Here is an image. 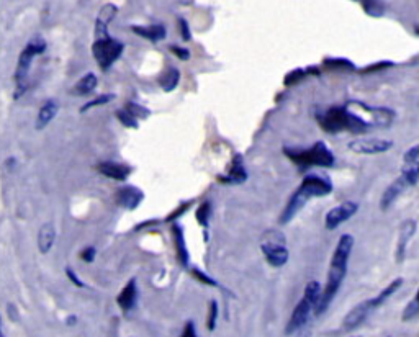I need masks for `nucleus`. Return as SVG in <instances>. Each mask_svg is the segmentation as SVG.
Masks as SVG:
<instances>
[{
  "label": "nucleus",
  "instance_id": "1",
  "mask_svg": "<svg viewBox=\"0 0 419 337\" xmlns=\"http://www.w3.org/2000/svg\"><path fill=\"white\" fill-rule=\"evenodd\" d=\"M354 249V238L351 234H343L336 244V249L331 257L329 270H327V278H326V287L325 290H321V298L318 303L314 314L321 316L323 313L329 308V305L333 303L334 296L338 295L340 285H343L344 278L347 274V264L349 257H351Z\"/></svg>",
  "mask_w": 419,
  "mask_h": 337
},
{
  "label": "nucleus",
  "instance_id": "2",
  "mask_svg": "<svg viewBox=\"0 0 419 337\" xmlns=\"http://www.w3.org/2000/svg\"><path fill=\"white\" fill-rule=\"evenodd\" d=\"M331 192H333V182L329 178L320 174H308L294 192V195L290 196V200L287 201V207L280 216V225H287L294 220L295 214L308 203L309 198L326 196Z\"/></svg>",
  "mask_w": 419,
  "mask_h": 337
},
{
  "label": "nucleus",
  "instance_id": "3",
  "mask_svg": "<svg viewBox=\"0 0 419 337\" xmlns=\"http://www.w3.org/2000/svg\"><path fill=\"white\" fill-rule=\"evenodd\" d=\"M320 125L327 133H340V131H349V133L360 134L365 133L370 128L369 121L357 115L354 110H349L347 107H331L325 113L318 115Z\"/></svg>",
  "mask_w": 419,
  "mask_h": 337
},
{
  "label": "nucleus",
  "instance_id": "4",
  "mask_svg": "<svg viewBox=\"0 0 419 337\" xmlns=\"http://www.w3.org/2000/svg\"><path fill=\"white\" fill-rule=\"evenodd\" d=\"M321 290H323L321 285L318 282H314V280L307 283L303 296H301V300L296 303L294 313H292V316L288 319L285 326L287 336L295 334V332H298L300 329H303V327L307 326L309 316H311V313H314L318 303H320Z\"/></svg>",
  "mask_w": 419,
  "mask_h": 337
},
{
  "label": "nucleus",
  "instance_id": "5",
  "mask_svg": "<svg viewBox=\"0 0 419 337\" xmlns=\"http://www.w3.org/2000/svg\"><path fill=\"white\" fill-rule=\"evenodd\" d=\"M285 156L290 157L301 169L307 167H331L334 164V154L323 141L314 143L309 150H288L285 147Z\"/></svg>",
  "mask_w": 419,
  "mask_h": 337
},
{
  "label": "nucleus",
  "instance_id": "6",
  "mask_svg": "<svg viewBox=\"0 0 419 337\" xmlns=\"http://www.w3.org/2000/svg\"><path fill=\"white\" fill-rule=\"evenodd\" d=\"M46 51V41L41 37H34L28 41V45L25 46V50L21 51L19 63H17V71H15V99H19L20 95H23L26 89V79H28L30 68H32L34 56L43 54Z\"/></svg>",
  "mask_w": 419,
  "mask_h": 337
},
{
  "label": "nucleus",
  "instance_id": "7",
  "mask_svg": "<svg viewBox=\"0 0 419 337\" xmlns=\"http://www.w3.org/2000/svg\"><path fill=\"white\" fill-rule=\"evenodd\" d=\"M260 249L267 264L275 267V269L285 265L288 262V257H290V252H288L287 249L285 234L278 229H270L264 234L260 243Z\"/></svg>",
  "mask_w": 419,
  "mask_h": 337
},
{
  "label": "nucleus",
  "instance_id": "8",
  "mask_svg": "<svg viewBox=\"0 0 419 337\" xmlns=\"http://www.w3.org/2000/svg\"><path fill=\"white\" fill-rule=\"evenodd\" d=\"M123 43L118 41V39L112 37H105L95 39V43L92 45V52H94V58L97 61L102 71H108L113 64L120 59V56L123 54Z\"/></svg>",
  "mask_w": 419,
  "mask_h": 337
},
{
  "label": "nucleus",
  "instance_id": "9",
  "mask_svg": "<svg viewBox=\"0 0 419 337\" xmlns=\"http://www.w3.org/2000/svg\"><path fill=\"white\" fill-rule=\"evenodd\" d=\"M391 147H393V141L383 138H359L349 143V150L356 152V154H364V156L382 154V152L390 151Z\"/></svg>",
  "mask_w": 419,
  "mask_h": 337
},
{
  "label": "nucleus",
  "instance_id": "10",
  "mask_svg": "<svg viewBox=\"0 0 419 337\" xmlns=\"http://www.w3.org/2000/svg\"><path fill=\"white\" fill-rule=\"evenodd\" d=\"M375 309H377V306H375L374 300H365L362 301V303L356 305L346 314V318H344L343 321V331L344 332H352L354 329H357V327L362 326L365 323V319L372 314Z\"/></svg>",
  "mask_w": 419,
  "mask_h": 337
},
{
  "label": "nucleus",
  "instance_id": "11",
  "mask_svg": "<svg viewBox=\"0 0 419 337\" xmlns=\"http://www.w3.org/2000/svg\"><path fill=\"white\" fill-rule=\"evenodd\" d=\"M357 210H359V205H357L356 201H351V200L343 201V203L338 205V207L331 208L325 218L326 229L334 231L336 227L344 225V223H346L347 220H351L354 214L357 213Z\"/></svg>",
  "mask_w": 419,
  "mask_h": 337
},
{
  "label": "nucleus",
  "instance_id": "12",
  "mask_svg": "<svg viewBox=\"0 0 419 337\" xmlns=\"http://www.w3.org/2000/svg\"><path fill=\"white\" fill-rule=\"evenodd\" d=\"M418 223L416 220H405L400 225V233H398V244H396V262L401 264L406 259V251H408L409 243H411L413 236L416 234Z\"/></svg>",
  "mask_w": 419,
  "mask_h": 337
},
{
  "label": "nucleus",
  "instance_id": "13",
  "mask_svg": "<svg viewBox=\"0 0 419 337\" xmlns=\"http://www.w3.org/2000/svg\"><path fill=\"white\" fill-rule=\"evenodd\" d=\"M144 198V194L138 187L126 185L116 192V203L125 210H136Z\"/></svg>",
  "mask_w": 419,
  "mask_h": 337
},
{
  "label": "nucleus",
  "instance_id": "14",
  "mask_svg": "<svg viewBox=\"0 0 419 337\" xmlns=\"http://www.w3.org/2000/svg\"><path fill=\"white\" fill-rule=\"evenodd\" d=\"M118 13V7L113 6V3H107L100 8L97 21H95V39L110 37L108 34V25L112 23V20L115 19Z\"/></svg>",
  "mask_w": 419,
  "mask_h": 337
},
{
  "label": "nucleus",
  "instance_id": "15",
  "mask_svg": "<svg viewBox=\"0 0 419 337\" xmlns=\"http://www.w3.org/2000/svg\"><path fill=\"white\" fill-rule=\"evenodd\" d=\"M97 170L105 177L113 178V181H120L123 182L126 178L131 175V169L130 165L120 164V163H113V161H105V163H100L97 165Z\"/></svg>",
  "mask_w": 419,
  "mask_h": 337
},
{
  "label": "nucleus",
  "instance_id": "16",
  "mask_svg": "<svg viewBox=\"0 0 419 337\" xmlns=\"http://www.w3.org/2000/svg\"><path fill=\"white\" fill-rule=\"evenodd\" d=\"M116 303L120 306L121 309H123L125 313L131 312V309H134V306L138 303V285H136V280L131 278L128 283L123 287V290L120 292V295L116 296Z\"/></svg>",
  "mask_w": 419,
  "mask_h": 337
},
{
  "label": "nucleus",
  "instance_id": "17",
  "mask_svg": "<svg viewBox=\"0 0 419 337\" xmlns=\"http://www.w3.org/2000/svg\"><path fill=\"white\" fill-rule=\"evenodd\" d=\"M406 188H408V183H406L405 178L400 175V177L396 178V181H393L390 185L387 187V190L383 192L382 200H380V208H382L383 212L390 208L391 205L398 200V196L403 194Z\"/></svg>",
  "mask_w": 419,
  "mask_h": 337
},
{
  "label": "nucleus",
  "instance_id": "18",
  "mask_svg": "<svg viewBox=\"0 0 419 337\" xmlns=\"http://www.w3.org/2000/svg\"><path fill=\"white\" fill-rule=\"evenodd\" d=\"M247 181V170L244 167L243 157L236 156L233 159V164L228 172H226L223 177H220V182L223 183H231V185H239V183H244Z\"/></svg>",
  "mask_w": 419,
  "mask_h": 337
},
{
  "label": "nucleus",
  "instance_id": "19",
  "mask_svg": "<svg viewBox=\"0 0 419 337\" xmlns=\"http://www.w3.org/2000/svg\"><path fill=\"white\" fill-rule=\"evenodd\" d=\"M59 112V105L56 100H46L45 103L41 105V108H39L38 116H37V130H43L46 128L48 125L51 123L52 120H54V116L58 115Z\"/></svg>",
  "mask_w": 419,
  "mask_h": 337
},
{
  "label": "nucleus",
  "instance_id": "20",
  "mask_svg": "<svg viewBox=\"0 0 419 337\" xmlns=\"http://www.w3.org/2000/svg\"><path fill=\"white\" fill-rule=\"evenodd\" d=\"M56 241V227L52 223H46L41 226L38 233V249L41 254H48L51 251V247L54 246Z\"/></svg>",
  "mask_w": 419,
  "mask_h": 337
},
{
  "label": "nucleus",
  "instance_id": "21",
  "mask_svg": "<svg viewBox=\"0 0 419 337\" xmlns=\"http://www.w3.org/2000/svg\"><path fill=\"white\" fill-rule=\"evenodd\" d=\"M131 30H133L134 33L138 34V37H143L146 39H150V41L152 43H157V41H163V39L165 38V28L163 25H150V26H131Z\"/></svg>",
  "mask_w": 419,
  "mask_h": 337
},
{
  "label": "nucleus",
  "instance_id": "22",
  "mask_svg": "<svg viewBox=\"0 0 419 337\" xmlns=\"http://www.w3.org/2000/svg\"><path fill=\"white\" fill-rule=\"evenodd\" d=\"M172 236L174 241H176V249H177V256L178 261L183 267L189 265V251H187V244H185V236H183V229L178 225L172 226Z\"/></svg>",
  "mask_w": 419,
  "mask_h": 337
},
{
  "label": "nucleus",
  "instance_id": "23",
  "mask_svg": "<svg viewBox=\"0 0 419 337\" xmlns=\"http://www.w3.org/2000/svg\"><path fill=\"white\" fill-rule=\"evenodd\" d=\"M97 76L95 74H85L84 77L81 79V81L77 82L76 87H74V94L76 95H89L94 92L95 89H97Z\"/></svg>",
  "mask_w": 419,
  "mask_h": 337
},
{
  "label": "nucleus",
  "instance_id": "24",
  "mask_svg": "<svg viewBox=\"0 0 419 337\" xmlns=\"http://www.w3.org/2000/svg\"><path fill=\"white\" fill-rule=\"evenodd\" d=\"M178 81H181V72L176 68H170L159 77V85L163 87L164 92H172L177 87Z\"/></svg>",
  "mask_w": 419,
  "mask_h": 337
},
{
  "label": "nucleus",
  "instance_id": "25",
  "mask_svg": "<svg viewBox=\"0 0 419 337\" xmlns=\"http://www.w3.org/2000/svg\"><path fill=\"white\" fill-rule=\"evenodd\" d=\"M403 285V278H396V280H393L391 283H388V285L383 288L382 292L378 293L377 296H374V303H375V306H377V308H380V306H382L383 303H385V301L390 298V296H393L396 293V290H398V288Z\"/></svg>",
  "mask_w": 419,
  "mask_h": 337
},
{
  "label": "nucleus",
  "instance_id": "26",
  "mask_svg": "<svg viewBox=\"0 0 419 337\" xmlns=\"http://www.w3.org/2000/svg\"><path fill=\"white\" fill-rule=\"evenodd\" d=\"M419 314V296L414 295L413 300L406 305V308L403 309V314H401V321H413L416 319Z\"/></svg>",
  "mask_w": 419,
  "mask_h": 337
},
{
  "label": "nucleus",
  "instance_id": "27",
  "mask_svg": "<svg viewBox=\"0 0 419 337\" xmlns=\"http://www.w3.org/2000/svg\"><path fill=\"white\" fill-rule=\"evenodd\" d=\"M210 213H212V205H210V201H203V203L200 205L198 208H196L195 218H196V221H198L203 227L208 226Z\"/></svg>",
  "mask_w": 419,
  "mask_h": 337
},
{
  "label": "nucleus",
  "instance_id": "28",
  "mask_svg": "<svg viewBox=\"0 0 419 337\" xmlns=\"http://www.w3.org/2000/svg\"><path fill=\"white\" fill-rule=\"evenodd\" d=\"M125 110L128 112L131 116L136 118L138 121H139V120H143V118H147V116H150V110H147V108H144V107H141V105H138V103H134V102H128V103H126Z\"/></svg>",
  "mask_w": 419,
  "mask_h": 337
},
{
  "label": "nucleus",
  "instance_id": "29",
  "mask_svg": "<svg viewBox=\"0 0 419 337\" xmlns=\"http://www.w3.org/2000/svg\"><path fill=\"white\" fill-rule=\"evenodd\" d=\"M113 99H115V95H113V94H107V95H99V97H95L94 100H90V102H87L85 105H82L81 112H82V113L89 112V110H90V108H95V107H99V105H105V103L112 102V100H113Z\"/></svg>",
  "mask_w": 419,
  "mask_h": 337
},
{
  "label": "nucleus",
  "instance_id": "30",
  "mask_svg": "<svg viewBox=\"0 0 419 337\" xmlns=\"http://www.w3.org/2000/svg\"><path fill=\"white\" fill-rule=\"evenodd\" d=\"M116 118L118 120L121 121V123H123L126 128H133V130H136L138 128V120L134 116H131L128 112L125 110V108H121V110H118L116 112Z\"/></svg>",
  "mask_w": 419,
  "mask_h": 337
},
{
  "label": "nucleus",
  "instance_id": "31",
  "mask_svg": "<svg viewBox=\"0 0 419 337\" xmlns=\"http://www.w3.org/2000/svg\"><path fill=\"white\" fill-rule=\"evenodd\" d=\"M216 319H218V303H216V300H212V301H210L208 319H207V327L210 331H215Z\"/></svg>",
  "mask_w": 419,
  "mask_h": 337
},
{
  "label": "nucleus",
  "instance_id": "32",
  "mask_svg": "<svg viewBox=\"0 0 419 337\" xmlns=\"http://www.w3.org/2000/svg\"><path fill=\"white\" fill-rule=\"evenodd\" d=\"M403 164H419V146L414 144L403 156Z\"/></svg>",
  "mask_w": 419,
  "mask_h": 337
},
{
  "label": "nucleus",
  "instance_id": "33",
  "mask_svg": "<svg viewBox=\"0 0 419 337\" xmlns=\"http://www.w3.org/2000/svg\"><path fill=\"white\" fill-rule=\"evenodd\" d=\"M325 64L329 65V68H333L334 71H338L339 68L340 69H354V64L347 59H326Z\"/></svg>",
  "mask_w": 419,
  "mask_h": 337
},
{
  "label": "nucleus",
  "instance_id": "34",
  "mask_svg": "<svg viewBox=\"0 0 419 337\" xmlns=\"http://www.w3.org/2000/svg\"><path fill=\"white\" fill-rule=\"evenodd\" d=\"M303 76H305L303 69H296V71L290 72L285 77V85H294V84H296V82H298L300 79H303Z\"/></svg>",
  "mask_w": 419,
  "mask_h": 337
},
{
  "label": "nucleus",
  "instance_id": "35",
  "mask_svg": "<svg viewBox=\"0 0 419 337\" xmlns=\"http://www.w3.org/2000/svg\"><path fill=\"white\" fill-rule=\"evenodd\" d=\"M169 50L172 51L174 54H176L178 59H182V61L190 59V51L187 50V48H181V46H170Z\"/></svg>",
  "mask_w": 419,
  "mask_h": 337
},
{
  "label": "nucleus",
  "instance_id": "36",
  "mask_svg": "<svg viewBox=\"0 0 419 337\" xmlns=\"http://www.w3.org/2000/svg\"><path fill=\"white\" fill-rule=\"evenodd\" d=\"M192 272H194V275L196 278H200V282H203V283H207V285H213V287H216V282L215 280H213L212 277H208V275H205L202 270H198V269H194L192 270Z\"/></svg>",
  "mask_w": 419,
  "mask_h": 337
},
{
  "label": "nucleus",
  "instance_id": "37",
  "mask_svg": "<svg viewBox=\"0 0 419 337\" xmlns=\"http://www.w3.org/2000/svg\"><path fill=\"white\" fill-rule=\"evenodd\" d=\"M181 337H198L194 321H187V325H185V327H183Z\"/></svg>",
  "mask_w": 419,
  "mask_h": 337
},
{
  "label": "nucleus",
  "instance_id": "38",
  "mask_svg": "<svg viewBox=\"0 0 419 337\" xmlns=\"http://www.w3.org/2000/svg\"><path fill=\"white\" fill-rule=\"evenodd\" d=\"M81 259L87 262V264H90V262H94L95 259V249L94 247H85L84 251L81 252Z\"/></svg>",
  "mask_w": 419,
  "mask_h": 337
},
{
  "label": "nucleus",
  "instance_id": "39",
  "mask_svg": "<svg viewBox=\"0 0 419 337\" xmlns=\"http://www.w3.org/2000/svg\"><path fill=\"white\" fill-rule=\"evenodd\" d=\"M178 25H181V34H182L183 41H189V39L192 38L189 23H187V21L183 20V19H181V20H178Z\"/></svg>",
  "mask_w": 419,
  "mask_h": 337
},
{
  "label": "nucleus",
  "instance_id": "40",
  "mask_svg": "<svg viewBox=\"0 0 419 337\" xmlns=\"http://www.w3.org/2000/svg\"><path fill=\"white\" fill-rule=\"evenodd\" d=\"M65 274H68V277H69V278H71V282L74 283V285H77V287H81V288H82V287H84V282H81V278H79V277H77V275H76V274H74L71 269H68V270H65Z\"/></svg>",
  "mask_w": 419,
  "mask_h": 337
},
{
  "label": "nucleus",
  "instance_id": "41",
  "mask_svg": "<svg viewBox=\"0 0 419 337\" xmlns=\"http://www.w3.org/2000/svg\"><path fill=\"white\" fill-rule=\"evenodd\" d=\"M0 337H3V334H2V331H0Z\"/></svg>",
  "mask_w": 419,
  "mask_h": 337
},
{
  "label": "nucleus",
  "instance_id": "42",
  "mask_svg": "<svg viewBox=\"0 0 419 337\" xmlns=\"http://www.w3.org/2000/svg\"><path fill=\"white\" fill-rule=\"evenodd\" d=\"M351 337H362V336H351Z\"/></svg>",
  "mask_w": 419,
  "mask_h": 337
},
{
  "label": "nucleus",
  "instance_id": "43",
  "mask_svg": "<svg viewBox=\"0 0 419 337\" xmlns=\"http://www.w3.org/2000/svg\"><path fill=\"white\" fill-rule=\"evenodd\" d=\"M0 323H2V321H0Z\"/></svg>",
  "mask_w": 419,
  "mask_h": 337
}]
</instances>
